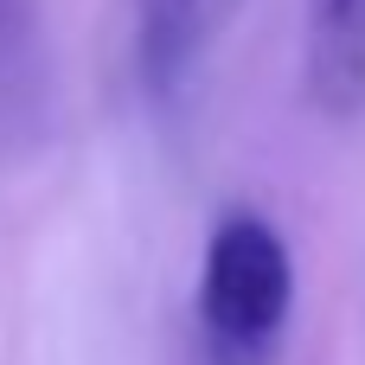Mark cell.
I'll use <instances>...</instances> for the list:
<instances>
[{
  "mask_svg": "<svg viewBox=\"0 0 365 365\" xmlns=\"http://www.w3.org/2000/svg\"><path fill=\"white\" fill-rule=\"evenodd\" d=\"M295 308V263L269 218L225 212L199 269V365H269Z\"/></svg>",
  "mask_w": 365,
  "mask_h": 365,
  "instance_id": "6da1fadb",
  "label": "cell"
},
{
  "mask_svg": "<svg viewBox=\"0 0 365 365\" xmlns=\"http://www.w3.org/2000/svg\"><path fill=\"white\" fill-rule=\"evenodd\" d=\"M244 0H135V71L148 96H173Z\"/></svg>",
  "mask_w": 365,
  "mask_h": 365,
  "instance_id": "7a4b0ae2",
  "label": "cell"
},
{
  "mask_svg": "<svg viewBox=\"0 0 365 365\" xmlns=\"http://www.w3.org/2000/svg\"><path fill=\"white\" fill-rule=\"evenodd\" d=\"M302 77L321 115L334 122L365 115V0H308Z\"/></svg>",
  "mask_w": 365,
  "mask_h": 365,
  "instance_id": "3957f363",
  "label": "cell"
},
{
  "mask_svg": "<svg viewBox=\"0 0 365 365\" xmlns=\"http://www.w3.org/2000/svg\"><path fill=\"white\" fill-rule=\"evenodd\" d=\"M38 109H45V51L32 0H0V148L38 128Z\"/></svg>",
  "mask_w": 365,
  "mask_h": 365,
  "instance_id": "277c9868",
  "label": "cell"
}]
</instances>
